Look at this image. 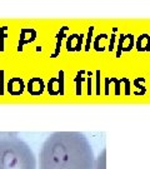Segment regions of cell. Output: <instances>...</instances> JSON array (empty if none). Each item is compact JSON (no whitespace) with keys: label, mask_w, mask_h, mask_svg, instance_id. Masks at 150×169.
Segmentation results:
<instances>
[{"label":"cell","mask_w":150,"mask_h":169,"mask_svg":"<svg viewBox=\"0 0 150 169\" xmlns=\"http://www.w3.org/2000/svg\"><path fill=\"white\" fill-rule=\"evenodd\" d=\"M91 144L83 133L55 132L39 153V169H94Z\"/></svg>","instance_id":"cell-1"},{"label":"cell","mask_w":150,"mask_h":169,"mask_svg":"<svg viewBox=\"0 0 150 169\" xmlns=\"http://www.w3.org/2000/svg\"><path fill=\"white\" fill-rule=\"evenodd\" d=\"M94 169H106V149H103V152L99 154L98 159L95 160Z\"/></svg>","instance_id":"cell-6"},{"label":"cell","mask_w":150,"mask_h":169,"mask_svg":"<svg viewBox=\"0 0 150 169\" xmlns=\"http://www.w3.org/2000/svg\"><path fill=\"white\" fill-rule=\"evenodd\" d=\"M81 42H83V37L78 35V34H73L70 35L68 39V44L66 48L69 52H79L81 49Z\"/></svg>","instance_id":"cell-4"},{"label":"cell","mask_w":150,"mask_h":169,"mask_svg":"<svg viewBox=\"0 0 150 169\" xmlns=\"http://www.w3.org/2000/svg\"><path fill=\"white\" fill-rule=\"evenodd\" d=\"M0 169H36V158L20 138L3 137L0 138Z\"/></svg>","instance_id":"cell-2"},{"label":"cell","mask_w":150,"mask_h":169,"mask_svg":"<svg viewBox=\"0 0 150 169\" xmlns=\"http://www.w3.org/2000/svg\"><path fill=\"white\" fill-rule=\"evenodd\" d=\"M66 29H68V26H63V29H61V32L59 33V35H58V38H59V40H58V48H56V52H55V54H54V57L56 55V54L59 53V47H60V44H61V40H63V37H64V33L66 32Z\"/></svg>","instance_id":"cell-7"},{"label":"cell","mask_w":150,"mask_h":169,"mask_svg":"<svg viewBox=\"0 0 150 169\" xmlns=\"http://www.w3.org/2000/svg\"><path fill=\"white\" fill-rule=\"evenodd\" d=\"M134 45V37L131 34H128V35H123L119 40V50H118V57H120V54L123 52H129L131 50V48Z\"/></svg>","instance_id":"cell-3"},{"label":"cell","mask_w":150,"mask_h":169,"mask_svg":"<svg viewBox=\"0 0 150 169\" xmlns=\"http://www.w3.org/2000/svg\"><path fill=\"white\" fill-rule=\"evenodd\" d=\"M136 48L139 52H149L150 50V35H148V34L140 35L136 43Z\"/></svg>","instance_id":"cell-5"}]
</instances>
